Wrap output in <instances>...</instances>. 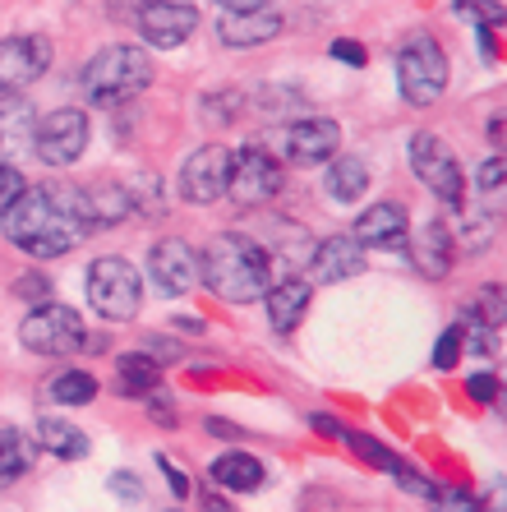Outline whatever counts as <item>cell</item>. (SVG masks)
<instances>
[{"label": "cell", "mask_w": 507, "mask_h": 512, "mask_svg": "<svg viewBox=\"0 0 507 512\" xmlns=\"http://www.w3.org/2000/svg\"><path fill=\"white\" fill-rule=\"evenodd\" d=\"M199 277L208 282L217 300H231V305H249V300H263L272 286V254L268 245L240 236H217L208 245V254H199Z\"/></svg>", "instance_id": "obj_1"}, {"label": "cell", "mask_w": 507, "mask_h": 512, "mask_svg": "<svg viewBox=\"0 0 507 512\" xmlns=\"http://www.w3.org/2000/svg\"><path fill=\"white\" fill-rule=\"evenodd\" d=\"M0 227H5V236H10L19 250L33 254V259L70 254L74 245L88 236V231L79 227V217L60 203L56 190H33V185H28L24 199L14 203L10 213L0 217Z\"/></svg>", "instance_id": "obj_2"}, {"label": "cell", "mask_w": 507, "mask_h": 512, "mask_svg": "<svg viewBox=\"0 0 507 512\" xmlns=\"http://www.w3.org/2000/svg\"><path fill=\"white\" fill-rule=\"evenodd\" d=\"M153 84V56L143 47H107L83 65V97L93 107H125Z\"/></svg>", "instance_id": "obj_3"}, {"label": "cell", "mask_w": 507, "mask_h": 512, "mask_svg": "<svg viewBox=\"0 0 507 512\" xmlns=\"http://www.w3.org/2000/svg\"><path fill=\"white\" fill-rule=\"evenodd\" d=\"M397 88L411 107H434L448 88V56L438 47V37L411 33L397 51Z\"/></svg>", "instance_id": "obj_4"}, {"label": "cell", "mask_w": 507, "mask_h": 512, "mask_svg": "<svg viewBox=\"0 0 507 512\" xmlns=\"http://www.w3.org/2000/svg\"><path fill=\"white\" fill-rule=\"evenodd\" d=\"M88 305L107 323H130L143 305V282L130 259H97L88 268Z\"/></svg>", "instance_id": "obj_5"}, {"label": "cell", "mask_w": 507, "mask_h": 512, "mask_svg": "<svg viewBox=\"0 0 507 512\" xmlns=\"http://www.w3.org/2000/svg\"><path fill=\"white\" fill-rule=\"evenodd\" d=\"M406 157H411V171L420 176V185H429L434 199L461 208V199H466V180H461V162L452 157L448 143L438 139V134L420 130V134H411V143H406Z\"/></svg>", "instance_id": "obj_6"}, {"label": "cell", "mask_w": 507, "mask_h": 512, "mask_svg": "<svg viewBox=\"0 0 507 512\" xmlns=\"http://www.w3.org/2000/svg\"><path fill=\"white\" fill-rule=\"evenodd\" d=\"M19 342H24L28 351H37V356H74V351L88 342V328H83V319L74 310L47 300V305H37L24 319Z\"/></svg>", "instance_id": "obj_7"}, {"label": "cell", "mask_w": 507, "mask_h": 512, "mask_svg": "<svg viewBox=\"0 0 507 512\" xmlns=\"http://www.w3.org/2000/svg\"><path fill=\"white\" fill-rule=\"evenodd\" d=\"M282 180L286 176L272 153H263V148H231L226 194H231L240 208H259V203L277 199V194H282Z\"/></svg>", "instance_id": "obj_8"}, {"label": "cell", "mask_w": 507, "mask_h": 512, "mask_svg": "<svg viewBox=\"0 0 507 512\" xmlns=\"http://www.w3.org/2000/svg\"><path fill=\"white\" fill-rule=\"evenodd\" d=\"M47 167H70L88 148V116L79 107H60L33 125V143H28Z\"/></svg>", "instance_id": "obj_9"}, {"label": "cell", "mask_w": 507, "mask_h": 512, "mask_svg": "<svg viewBox=\"0 0 507 512\" xmlns=\"http://www.w3.org/2000/svg\"><path fill=\"white\" fill-rule=\"evenodd\" d=\"M51 70V42L37 33H19L0 42V93L14 97L28 84H37Z\"/></svg>", "instance_id": "obj_10"}, {"label": "cell", "mask_w": 507, "mask_h": 512, "mask_svg": "<svg viewBox=\"0 0 507 512\" xmlns=\"http://www.w3.org/2000/svg\"><path fill=\"white\" fill-rule=\"evenodd\" d=\"M134 24H139V33H143L148 47L171 51V47H180V42L194 37V28H199V10L185 5V0H148V5L134 14Z\"/></svg>", "instance_id": "obj_11"}, {"label": "cell", "mask_w": 507, "mask_h": 512, "mask_svg": "<svg viewBox=\"0 0 507 512\" xmlns=\"http://www.w3.org/2000/svg\"><path fill=\"white\" fill-rule=\"evenodd\" d=\"M226 176H231V148H222V143L194 148L180 167V199L217 203L226 194Z\"/></svg>", "instance_id": "obj_12"}, {"label": "cell", "mask_w": 507, "mask_h": 512, "mask_svg": "<svg viewBox=\"0 0 507 512\" xmlns=\"http://www.w3.org/2000/svg\"><path fill=\"white\" fill-rule=\"evenodd\" d=\"M148 273H153V286H162L166 296H185L189 286L199 282V250L180 236L157 240L153 254H148Z\"/></svg>", "instance_id": "obj_13"}, {"label": "cell", "mask_w": 507, "mask_h": 512, "mask_svg": "<svg viewBox=\"0 0 507 512\" xmlns=\"http://www.w3.org/2000/svg\"><path fill=\"white\" fill-rule=\"evenodd\" d=\"M342 148V130L337 120H323V116H309V120H295L286 130V157L295 167H319V162H332Z\"/></svg>", "instance_id": "obj_14"}, {"label": "cell", "mask_w": 507, "mask_h": 512, "mask_svg": "<svg viewBox=\"0 0 507 512\" xmlns=\"http://www.w3.org/2000/svg\"><path fill=\"white\" fill-rule=\"evenodd\" d=\"M355 273H365V245L355 236H328L309 254V277H314V282L337 286Z\"/></svg>", "instance_id": "obj_15"}, {"label": "cell", "mask_w": 507, "mask_h": 512, "mask_svg": "<svg viewBox=\"0 0 507 512\" xmlns=\"http://www.w3.org/2000/svg\"><path fill=\"white\" fill-rule=\"evenodd\" d=\"M355 240L360 245H374V250H406V240H411V217L401 203H374L365 208V217L355 222Z\"/></svg>", "instance_id": "obj_16"}, {"label": "cell", "mask_w": 507, "mask_h": 512, "mask_svg": "<svg viewBox=\"0 0 507 512\" xmlns=\"http://www.w3.org/2000/svg\"><path fill=\"white\" fill-rule=\"evenodd\" d=\"M452 254H457V236H452V227L443 222V217H429L425 227H420V236H415V245H411L415 268H420L425 277H448Z\"/></svg>", "instance_id": "obj_17"}, {"label": "cell", "mask_w": 507, "mask_h": 512, "mask_svg": "<svg viewBox=\"0 0 507 512\" xmlns=\"http://www.w3.org/2000/svg\"><path fill=\"white\" fill-rule=\"evenodd\" d=\"M282 33V14L277 10H245V14H222L217 19V37L226 47H263Z\"/></svg>", "instance_id": "obj_18"}, {"label": "cell", "mask_w": 507, "mask_h": 512, "mask_svg": "<svg viewBox=\"0 0 507 512\" xmlns=\"http://www.w3.org/2000/svg\"><path fill=\"white\" fill-rule=\"evenodd\" d=\"M268 323L272 333H291V328H300V319L309 314V282L305 277H286V282L268 286Z\"/></svg>", "instance_id": "obj_19"}, {"label": "cell", "mask_w": 507, "mask_h": 512, "mask_svg": "<svg viewBox=\"0 0 507 512\" xmlns=\"http://www.w3.org/2000/svg\"><path fill=\"white\" fill-rule=\"evenodd\" d=\"M37 448L42 453H51V457H60V462H79V457H88V434L83 429H74L70 420H56V416H47V420H37Z\"/></svg>", "instance_id": "obj_20"}, {"label": "cell", "mask_w": 507, "mask_h": 512, "mask_svg": "<svg viewBox=\"0 0 507 512\" xmlns=\"http://www.w3.org/2000/svg\"><path fill=\"white\" fill-rule=\"evenodd\" d=\"M157 383H162V365L148 351H130L116 360V388L125 397H148L157 393Z\"/></svg>", "instance_id": "obj_21"}, {"label": "cell", "mask_w": 507, "mask_h": 512, "mask_svg": "<svg viewBox=\"0 0 507 512\" xmlns=\"http://www.w3.org/2000/svg\"><path fill=\"white\" fill-rule=\"evenodd\" d=\"M213 480L222 489H236V494H249V489H259L263 480H268V471H263L259 457L249 453H226L213 462Z\"/></svg>", "instance_id": "obj_22"}, {"label": "cell", "mask_w": 507, "mask_h": 512, "mask_svg": "<svg viewBox=\"0 0 507 512\" xmlns=\"http://www.w3.org/2000/svg\"><path fill=\"white\" fill-rule=\"evenodd\" d=\"M33 457H37V443H28L24 429H14V425L0 429V485H14L19 476H28Z\"/></svg>", "instance_id": "obj_23"}, {"label": "cell", "mask_w": 507, "mask_h": 512, "mask_svg": "<svg viewBox=\"0 0 507 512\" xmlns=\"http://www.w3.org/2000/svg\"><path fill=\"white\" fill-rule=\"evenodd\" d=\"M328 199L332 203H355L360 194H365V185H369V171H365V162L360 157H332V167H328Z\"/></svg>", "instance_id": "obj_24"}, {"label": "cell", "mask_w": 507, "mask_h": 512, "mask_svg": "<svg viewBox=\"0 0 507 512\" xmlns=\"http://www.w3.org/2000/svg\"><path fill=\"white\" fill-rule=\"evenodd\" d=\"M33 125V107L24 97H5L0 102V153H14V148L33 143Z\"/></svg>", "instance_id": "obj_25"}, {"label": "cell", "mask_w": 507, "mask_h": 512, "mask_svg": "<svg viewBox=\"0 0 507 512\" xmlns=\"http://www.w3.org/2000/svg\"><path fill=\"white\" fill-rule=\"evenodd\" d=\"M51 397L60 406H88L97 397V379L88 370H65L51 379Z\"/></svg>", "instance_id": "obj_26"}, {"label": "cell", "mask_w": 507, "mask_h": 512, "mask_svg": "<svg viewBox=\"0 0 507 512\" xmlns=\"http://www.w3.org/2000/svg\"><path fill=\"white\" fill-rule=\"evenodd\" d=\"M452 236H461V245H466V250H480V245H489V236H494V217L484 213V208L461 213V227L452 231Z\"/></svg>", "instance_id": "obj_27"}, {"label": "cell", "mask_w": 507, "mask_h": 512, "mask_svg": "<svg viewBox=\"0 0 507 512\" xmlns=\"http://www.w3.org/2000/svg\"><path fill=\"white\" fill-rule=\"evenodd\" d=\"M24 190H28L24 171L14 167V162H0V217L10 213V208H14L19 199H24Z\"/></svg>", "instance_id": "obj_28"}, {"label": "cell", "mask_w": 507, "mask_h": 512, "mask_svg": "<svg viewBox=\"0 0 507 512\" xmlns=\"http://www.w3.org/2000/svg\"><path fill=\"white\" fill-rule=\"evenodd\" d=\"M461 342H466V328H448L434 346V370H457L461 360Z\"/></svg>", "instance_id": "obj_29"}, {"label": "cell", "mask_w": 507, "mask_h": 512, "mask_svg": "<svg viewBox=\"0 0 507 512\" xmlns=\"http://www.w3.org/2000/svg\"><path fill=\"white\" fill-rule=\"evenodd\" d=\"M434 512H489L484 508L480 499H475V494H466V489H448V494H443V489H434Z\"/></svg>", "instance_id": "obj_30"}, {"label": "cell", "mask_w": 507, "mask_h": 512, "mask_svg": "<svg viewBox=\"0 0 507 512\" xmlns=\"http://www.w3.org/2000/svg\"><path fill=\"white\" fill-rule=\"evenodd\" d=\"M457 14L475 19V24H503V5L498 0H457Z\"/></svg>", "instance_id": "obj_31"}, {"label": "cell", "mask_w": 507, "mask_h": 512, "mask_svg": "<svg viewBox=\"0 0 507 512\" xmlns=\"http://www.w3.org/2000/svg\"><path fill=\"white\" fill-rule=\"evenodd\" d=\"M466 393H471L480 406H489V402H494V397H498V374H494V370L471 374V379H466Z\"/></svg>", "instance_id": "obj_32"}, {"label": "cell", "mask_w": 507, "mask_h": 512, "mask_svg": "<svg viewBox=\"0 0 507 512\" xmlns=\"http://www.w3.org/2000/svg\"><path fill=\"white\" fill-rule=\"evenodd\" d=\"M475 185H480V194H503V157H489L480 167V176H475Z\"/></svg>", "instance_id": "obj_33"}, {"label": "cell", "mask_w": 507, "mask_h": 512, "mask_svg": "<svg viewBox=\"0 0 507 512\" xmlns=\"http://www.w3.org/2000/svg\"><path fill=\"white\" fill-rule=\"evenodd\" d=\"M14 296H24V300H42V305H47V296H51V282L47 277H19V282H14Z\"/></svg>", "instance_id": "obj_34"}, {"label": "cell", "mask_w": 507, "mask_h": 512, "mask_svg": "<svg viewBox=\"0 0 507 512\" xmlns=\"http://www.w3.org/2000/svg\"><path fill=\"white\" fill-rule=\"evenodd\" d=\"M111 494H120V499H143V485H139V476H130V471H116L111 476Z\"/></svg>", "instance_id": "obj_35"}, {"label": "cell", "mask_w": 507, "mask_h": 512, "mask_svg": "<svg viewBox=\"0 0 507 512\" xmlns=\"http://www.w3.org/2000/svg\"><path fill=\"white\" fill-rule=\"evenodd\" d=\"M332 60H346V65H355V70H360V65H365V47H360V42H332Z\"/></svg>", "instance_id": "obj_36"}, {"label": "cell", "mask_w": 507, "mask_h": 512, "mask_svg": "<svg viewBox=\"0 0 507 512\" xmlns=\"http://www.w3.org/2000/svg\"><path fill=\"white\" fill-rule=\"evenodd\" d=\"M148 416H157L162 425H176V416H171V402H166V397H153V393H148Z\"/></svg>", "instance_id": "obj_37"}, {"label": "cell", "mask_w": 507, "mask_h": 512, "mask_svg": "<svg viewBox=\"0 0 507 512\" xmlns=\"http://www.w3.org/2000/svg\"><path fill=\"white\" fill-rule=\"evenodd\" d=\"M222 14H245V10H268V0H217Z\"/></svg>", "instance_id": "obj_38"}, {"label": "cell", "mask_w": 507, "mask_h": 512, "mask_svg": "<svg viewBox=\"0 0 507 512\" xmlns=\"http://www.w3.org/2000/svg\"><path fill=\"white\" fill-rule=\"evenodd\" d=\"M143 5H148V0H111V14H116V19H134Z\"/></svg>", "instance_id": "obj_39"}, {"label": "cell", "mask_w": 507, "mask_h": 512, "mask_svg": "<svg viewBox=\"0 0 507 512\" xmlns=\"http://www.w3.org/2000/svg\"><path fill=\"white\" fill-rule=\"evenodd\" d=\"M157 462H162V471L171 476V489H176V494H189V476H185V471H176V466L166 462V457H157Z\"/></svg>", "instance_id": "obj_40"}, {"label": "cell", "mask_w": 507, "mask_h": 512, "mask_svg": "<svg viewBox=\"0 0 507 512\" xmlns=\"http://www.w3.org/2000/svg\"><path fill=\"white\" fill-rule=\"evenodd\" d=\"M176 328L180 333H203V319H194V314H176Z\"/></svg>", "instance_id": "obj_41"}]
</instances>
